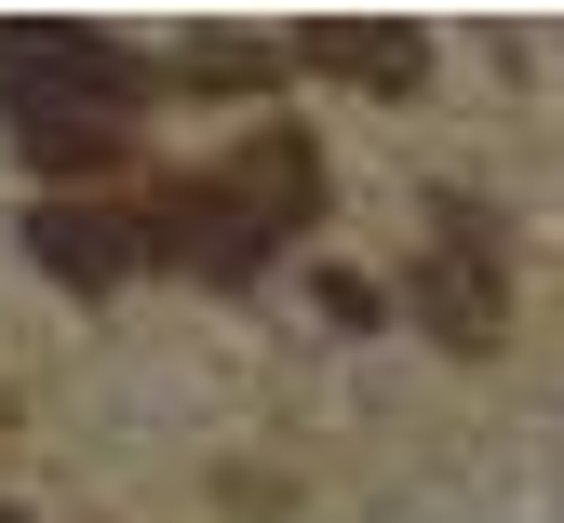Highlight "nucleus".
Here are the masks:
<instances>
[{
    "label": "nucleus",
    "instance_id": "nucleus-8",
    "mask_svg": "<svg viewBox=\"0 0 564 523\" xmlns=\"http://www.w3.org/2000/svg\"><path fill=\"white\" fill-rule=\"evenodd\" d=\"M28 162H41V175H95V162H121V134H108V121H41Z\"/></svg>",
    "mask_w": 564,
    "mask_h": 523
},
{
    "label": "nucleus",
    "instance_id": "nucleus-7",
    "mask_svg": "<svg viewBox=\"0 0 564 523\" xmlns=\"http://www.w3.org/2000/svg\"><path fill=\"white\" fill-rule=\"evenodd\" d=\"M175 67H188V81H216V95H269L296 54L256 41V28H188V41H175Z\"/></svg>",
    "mask_w": 564,
    "mask_h": 523
},
{
    "label": "nucleus",
    "instance_id": "nucleus-4",
    "mask_svg": "<svg viewBox=\"0 0 564 523\" xmlns=\"http://www.w3.org/2000/svg\"><path fill=\"white\" fill-rule=\"evenodd\" d=\"M28 255L54 269V282H82V295H108V282H134L149 255H134V215L121 201H41L28 215Z\"/></svg>",
    "mask_w": 564,
    "mask_h": 523
},
{
    "label": "nucleus",
    "instance_id": "nucleus-1",
    "mask_svg": "<svg viewBox=\"0 0 564 523\" xmlns=\"http://www.w3.org/2000/svg\"><path fill=\"white\" fill-rule=\"evenodd\" d=\"M0 121L41 134V121H134V54L95 28H0Z\"/></svg>",
    "mask_w": 564,
    "mask_h": 523
},
{
    "label": "nucleus",
    "instance_id": "nucleus-5",
    "mask_svg": "<svg viewBox=\"0 0 564 523\" xmlns=\"http://www.w3.org/2000/svg\"><path fill=\"white\" fill-rule=\"evenodd\" d=\"M282 54L323 67V81H364V95H416V67H431V41H416V28H296Z\"/></svg>",
    "mask_w": 564,
    "mask_h": 523
},
{
    "label": "nucleus",
    "instance_id": "nucleus-2",
    "mask_svg": "<svg viewBox=\"0 0 564 523\" xmlns=\"http://www.w3.org/2000/svg\"><path fill=\"white\" fill-rule=\"evenodd\" d=\"M269 215L229 188V175H175V188H149L134 201V255H162V269H202V282H256L269 269Z\"/></svg>",
    "mask_w": 564,
    "mask_h": 523
},
{
    "label": "nucleus",
    "instance_id": "nucleus-6",
    "mask_svg": "<svg viewBox=\"0 0 564 523\" xmlns=\"http://www.w3.org/2000/svg\"><path fill=\"white\" fill-rule=\"evenodd\" d=\"M229 188L269 215V229H296V215L323 201V162H310V134H296V121H269V134L242 148V162H229Z\"/></svg>",
    "mask_w": 564,
    "mask_h": 523
},
{
    "label": "nucleus",
    "instance_id": "nucleus-3",
    "mask_svg": "<svg viewBox=\"0 0 564 523\" xmlns=\"http://www.w3.org/2000/svg\"><path fill=\"white\" fill-rule=\"evenodd\" d=\"M416 323H431L444 349H498L511 336V269H498V229H484V201H444L431 255H416Z\"/></svg>",
    "mask_w": 564,
    "mask_h": 523
}]
</instances>
